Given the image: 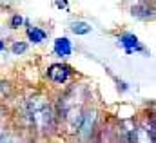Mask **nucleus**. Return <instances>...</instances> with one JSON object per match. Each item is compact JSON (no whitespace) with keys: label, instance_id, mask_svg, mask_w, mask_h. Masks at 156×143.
Instances as JSON below:
<instances>
[{"label":"nucleus","instance_id":"obj_1","mask_svg":"<svg viewBox=\"0 0 156 143\" xmlns=\"http://www.w3.org/2000/svg\"><path fill=\"white\" fill-rule=\"evenodd\" d=\"M27 114L38 132H49L51 129H55V112L47 98L33 96L27 103Z\"/></svg>","mask_w":156,"mask_h":143},{"label":"nucleus","instance_id":"obj_2","mask_svg":"<svg viewBox=\"0 0 156 143\" xmlns=\"http://www.w3.org/2000/svg\"><path fill=\"white\" fill-rule=\"evenodd\" d=\"M69 74H71V69H69L67 65H62V64H55V65H51V67L47 69V76H49L55 83H64V82H67Z\"/></svg>","mask_w":156,"mask_h":143},{"label":"nucleus","instance_id":"obj_3","mask_svg":"<svg viewBox=\"0 0 156 143\" xmlns=\"http://www.w3.org/2000/svg\"><path fill=\"white\" fill-rule=\"evenodd\" d=\"M94 120H96V112H94V110L85 112V114L82 116V123H80V127H78V132H80L83 138H89V134L93 132Z\"/></svg>","mask_w":156,"mask_h":143},{"label":"nucleus","instance_id":"obj_4","mask_svg":"<svg viewBox=\"0 0 156 143\" xmlns=\"http://www.w3.org/2000/svg\"><path fill=\"white\" fill-rule=\"evenodd\" d=\"M134 143H154V129L151 125V129L147 127H140L134 131Z\"/></svg>","mask_w":156,"mask_h":143},{"label":"nucleus","instance_id":"obj_5","mask_svg":"<svg viewBox=\"0 0 156 143\" xmlns=\"http://www.w3.org/2000/svg\"><path fill=\"white\" fill-rule=\"evenodd\" d=\"M120 44L125 47L127 53H133V51H140V49H142V45H140V42H138V36L131 35V33L120 36Z\"/></svg>","mask_w":156,"mask_h":143},{"label":"nucleus","instance_id":"obj_6","mask_svg":"<svg viewBox=\"0 0 156 143\" xmlns=\"http://www.w3.org/2000/svg\"><path fill=\"white\" fill-rule=\"evenodd\" d=\"M55 53L58 54V56H69L71 53H73V47H71V42H69V38H58L56 42H55Z\"/></svg>","mask_w":156,"mask_h":143},{"label":"nucleus","instance_id":"obj_7","mask_svg":"<svg viewBox=\"0 0 156 143\" xmlns=\"http://www.w3.org/2000/svg\"><path fill=\"white\" fill-rule=\"evenodd\" d=\"M131 11H133V16L144 18V20H147V18H153V9H151L149 5H145V4H142V5H134Z\"/></svg>","mask_w":156,"mask_h":143},{"label":"nucleus","instance_id":"obj_8","mask_svg":"<svg viewBox=\"0 0 156 143\" xmlns=\"http://www.w3.org/2000/svg\"><path fill=\"white\" fill-rule=\"evenodd\" d=\"M27 36H29V40H31L33 44H42L47 35H45V31H42L38 27H29V29H27Z\"/></svg>","mask_w":156,"mask_h":143},{"label":"nucleus","instance_id":"obj_9","mask_svg":"<svg viewBox=\"0 0 156 143\" xmlns=\"http://www.w3.org/2000/svg\"><path fill=\"white\" fill-rule=\"evenodd\" d=\"M71 31L76 33V35H87V33H91V26L87 22H73Z\"/></svg>","mask_w":156,"mask_h":143},{"label":"nucleus","instance_id":"obj_10","mask_svg":"<svg viewBox=\"0 0 156 143\" xmlns=\"http://www.w3.org/2000/svg\"><path fill=\"white\" fill-rule=\"evenodd\" d=\"M11 51H13L15 54H22V53L27 51V44H24V42H16V44H13Z\"/></svg>","mask_w":156,"mask_h":143},{"label":"nucleus","instance_id":"obj_11","mask_svg":"<svg viewBox=\"0 0 156 143\" xmlns=\"http://www.w3.org/2000/svg\"><path fill=\"white\" fill-rule=\"evenodd\" d=\"M22 22H24V18H22V16H13V20H11V27H18Z\"/></svg>","mask_w":156,"mask_h":143},{"label":"nucleus","instance_id":"obj_12","mask_svg":"<svg viewBox=\"0 0 156 143\" xmlns=\"http://www.w3.org/2000/svg\"><path fill=\"white\" fill-rule=\"evenodd\" d=\"M0 85H2V82H0ZM7 94H9V85L4 83V87H0V96H7Z\"/></svg>","mask_w":156,"mask_h":143},{"label":"nucleus","instance_id":"obj_13","mask_svg":"<svg viewBox=\"0 0 156 143\" xmlns=\"http://www.w3.org/2000/svg\"><path fill=\"white\" fill-rule=\"evenodd\" d=\"M0 143H4V132H2V129H0Z\"/></svg>","mask_w":156,"mask_h":143},{"label":"nucleus","instance_id":"obj_14","mask_svg":"<svg viewBox=\"0 0 156 143\" xmlns=\"http://www.w3.org/2000/svg\"><path fill=\"white\" fill-rule=\"evenodd\" d=\"M0 49H4V44H2V42H0Z\"/></svg>","mask_w":156,"mask_h":143}]
</instances>
